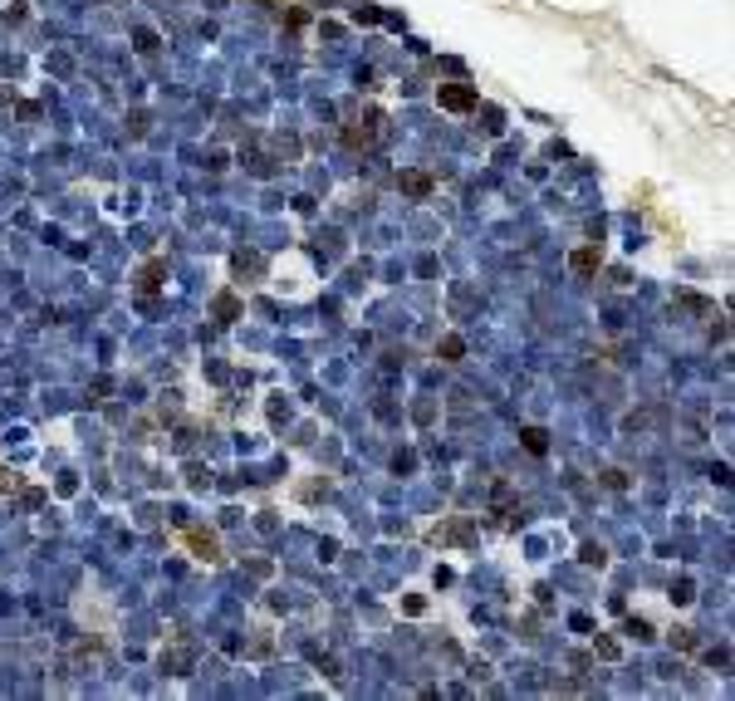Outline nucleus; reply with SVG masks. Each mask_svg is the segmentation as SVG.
I'll return each instance as SVG.
<instances>
[{
    "instance_id": "nucleus-8",
    "label": "nucleus",
    "mask_w": 735,
    "mask_h": 701,
    "mask_svg": "<svg viewBox=\"0 0 735 701\" xmlns=\"http://www.w3.org/2000/svg\"><path fill=\"white\" fill-rule=\"evenodd\" d=\"M216 314H221L225 324H231V319L241 314V299H236V295H216Z\"/></svg>"
},
{
    "instance_id": "nucleus-7",
    "label": "nucleus",
    "mask_w": 735,
    "mask_h": 701,
    "mask_svg": "<svg viewBox=\"0 0 735 701\" xmlns=\"http://www.w3.org/2000/svg\"><path fill=\"white\" fill-rule=\"evenodd\" d=\"M520 442H525V451H534V456H544V451H549V437H544L539 427H525V431H520Z\"/></svg>"
},
{
    "instance_id": "nucleus-3",
    "label": "nucleus",
    "mask_w": 735,
    "mask_h": 701,
    "mask_svg": "<svg viewBox=\"0 0 735 701\" xmlns=\"http://www.w3.org/2000/svg\"><path fill=\"white\" fill-rule=\"evenodd\" d=\"M378 123H382V118H378V113H368V118H363V128H348V133H344V142H348V147H373Z\"/></svg>"
},
{
    "instance_id": "nucleus-5",
    "label": "nucleus",
    "mask_w": 735,
    "mask_h": 701,
    "mask_svg": "<svg viewBox=\"0 0 735 701\" xmlns=\"http://www.w3.org/2000/svg\"><path fill=\"white\" fill-rule=\"evenodd\" d=\"M461 353H466V344H461L456 334H446V339L436 344V358H441V363H461Z\"/></svg>"
},
{
    "instance_id": "nucleus-1",
    "label": "nucleus",
    "mask_w": 735,
    "mask_h": 701,
    "mask_svg": "<svg viewBox=\"0 0 735 701\" xmlns=\"http://www.w3.org/2000/svg\"><path fill=\"white\" fill-rule=\"evenodd\" d=\"M436 103L451 108V113H466V108H476V88H466V84H441V88H436Z\"/></svg>"
},
{
    "instance_id": "nucleus-2",
    "label": "nucleus",
    "mask_w": 735,
    "mask_h": 701,
    "mask_svg": "<svg viewBox=\"0 0 735 701\" xmlns=\"http://www.w3.org/2000/svg\"><path fill=\"white\" fill-rule=\"evenodd\" d=\"M187 545L196 550V559H221V539L211 530H187Z\"/></svg>"
},
{
    "instance_id": "nucleus-12",
    "label": "nucleus",
    "mask_w": 735,
    "mask_h": 701,
    "mask_svg": "<svg viewBox=\"0 0 735 701\" xmlns=\"http://www.w3.org/2000/svg\"><path fill=\"white\" fill-rule=\"evenodd\" d=\"M598 657H608V662L617 657V642H613V637H598Z\"/></svg>"
},
{
    "instance_id": "nucleus-13",
    "label": "nucleus",
    "mask_w": 735,
    "mask_h": 701,
    "mask_svg": "<svg viewBox=\"0 0 735 701\" xmlns=\"http://www.w3.org/2000/svg\"><path fill=\"white\" fill-rule=\"evenodd\" d=\"M15 485H20V476H15V471H6V466H0V491H15Z\"/></svg>"
},
{
    "instance_id": "nucleus-6",
    "label": "nucleus",
    "mask_w": 735,
    "mask_h": 701,
    "mask_svg": "<svg viewBox=\"0 0 735 701\" xmlns=\"http://www.w3.org/2000/svg\"><path fill=\"white\" fill-rule=\"evenodd\" d=\"M569 265L579 270V275H593V270H598V250H593V245H584V250H574V255H569Z\"/></svg>"
},
{
    "instance_id": "nucleus-11",
    "label": "nucleus",
    "mask_w": 735,
    "mask_h": 701,
    "mask_svg": "<svg viewBox=\"0 0 735 701\" xmlns=\"http://www.w3.org/2000/svg\"><path fill=\"white\" fill-rule=\"evenodd\" d=\"M471 534H476L471 520H456V525H451V539H471Z\"/></svg>"
},
{
    "instance_id": "nucleus-10",
    "label": "nucleus",
    "mask_w": 735,
    "mask_h": 701,
    "mask_svg": "<svg viewBox=\"0 0 735 701\" xmlns=\"http://www.w3.org/2000/svg\"><path fill=\"white\" fill-rule=\"evenodd\" d=\"M138 285H142V290H157V285H162V265H157V260L142 270V280H138Z\"/></svg>"
},
{
    "instance_id": "nucleus-9",
    "label": "nucleus",
    "mask_w": 735,
    "mask_h": 701,
    "mask_svg": "<svg viewBox=\"0 0 735 701\" xmlns=\"http://www.w3.org/2000/svg\"><path fill=\"white\" fill-rule=\"evenodd\" d=\"M671 647H682V653H691V647H696V633H691V628H671Z\"/></svg>"
},
{
    "instance_id": "nucleus-4",
    "label": "nucleus",
    "mask_w": 735,
    "mask_h": 701,
    "mask_svg": "<svg viewBox=\"0 0 735 701\" xmlns=\"http://www.w3.org/2000/svg\"><path fill=\"white\" fill-rule=\"evenodd\" d=\"M398 182H402L407 196H431V177H427V172H402Z\"/></svg>"
}]
</instances>
